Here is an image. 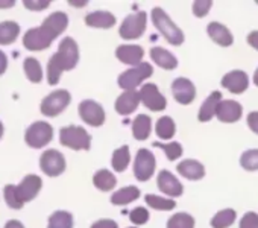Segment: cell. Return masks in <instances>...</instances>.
<instances>
[{
    "instance_id": "cell-22",
    "label": "cell",
    "mask_w": 258,
    "mask_h": 228,
    "mask_svg": "<svg viewBox=\"0 0 258 228\" xmlns=\"http://www.w3.org/2000/svg\"><path fill=\"white\" fill-rule=\"evenodd\" d=\"M222 100V93L214 90L211 91V94L204 100V103L201 105L199 108V112H198V121L205 124V122H210L214 116H216V108L219 105V102Z\"/></svg>"
},
{
    "instance_id": "cell-14",
    "label": "cell",
    "mask_w": 258,
    "mask_h": 228,
    "mask_svg": "<svg viewBox=\"0 0 258 228\" xmlns=\"http://www.w3.org/2000/svg\"><path fill=\"white\" fill-rule=\"evenodd\" d=\"M241 116H243V105L232 99H226V100L222 99L216 108V118L222 124H235L241 119Z\"/></svg>"
},
{
    "instance_id": "cell-20",
    "label": "cell",
    "mask_w": 258,
    "mask_h": 228,
    "mask_svg": "<svg viewBox=\"0 0 258 228\" xmlns=\"http://www.w3.org/2000/svg\"><path fill=\"white\" fill-rule=\"evenodd\" d=\"M207 32L208 37L220 47H229L234 43V35L231 34V31L219 22H211L207 26Z\"/></svg>"
},
{
    "instance_id": "cell-41",
    "label": "cell",
    "mask_w": 258,
    "mask_h": 228,
    "mask_svg": "<svg viewBox=\"0 0 258 228\" xmlns=\"http://www.w3.org/2000/svg\"><path fill=\"white\" fill-rule=\"evenodd\" d=\"M211 7H213L211 0H196V2H193V14L198 19H204L210 13Z\"/></svg>"
},
{
    "instance_id": "cell-37",
    "label": "cell",
    "mask_w": 258,
    "mask_h": 228,
    "mask_svg": "<svg viewBox=\"0 0 258 228\" xmlns=\"http://www.w3.org/2000/svg\"><path fill=\"white\" fill-rule=\"evenodd\" d=\"M154 148H160L164 151L166 157L169 161H176L178 158H181L184 149H182V145L178 143V142H169V143H161V142H154L152 143Z\"/></svg>"
},
{
    "instance_id": "cell-24",
    "label": "cell",
    "mask_w": 258,
    "mask_h": 228,
    "mask_svg": "<svg viewBox=\"0 0 258 228\" xmlns=\"http://www.w3.org/2000/svg\"><path fill=\"white\" fill-rule=\"evenodd\" d=\"M149 55H151L152 61L164 70H175L178 67V58L164 47L155 46L151 49Z\"/></svg>"
},
{
    "instance_id": "cell-8",
    "label": "cell",
    "mask_w": 258,
    "mask_h": 228,
    "mask_svg": "<svg viewBox=\"0 0 258 228\" xmlns=\"http://www.w3.org/2000/svg\"><path fill=\"white\" fill-rule=\"evenodd\" d=\"M56 40V37L46 29L43 25L38 28H32L29 29L25 37H23V46L25 49L31 50V52H41L50 47V44Z\"/></svg>"
},
{
    "instance_id": "cell-5",
    "label": "cell",
    "mask_w": 258,
    "mask_h": 228,
    "mask_svg": "<svg viewBox=\"0 0 258 228\" xmlns=\"http://www.w3.org/2000/svg\"><path fill=\"white\" fill-rule=\"evenodd\" d=\"M148 26V14L145 11H139L124 17L123 23L120 25L118 35L123 40H139L146 32Z\"/></svg>"
},
{
    "instance_id": "cell-45",
    "label": "cell",
    "mask_w": 258,
    "mask_h": 228,
    "mask_svg": "<svg viewBox=\"0 0 258 228\" xmlns=\"http://www.w3.org/2000/svg\"><path fill=\"white\" fill-rule=\"evenodd\" d=\"M90 228H118V223L114 219H99Z\"/></svg>"
},
{
    "instance_id": "cell-4",
    "label": "cell",
    "mask_w": 258,
    "mask_h": 228,
    "mask_svg": "<svg viewBox=\"0 0 258 228\" xmlns=\"http://www.w3.org/2000/svg\"><path fill=\"white\" fill-rule=\"evenodd\" d=\"M154 75V67L149 63H140L133 69H127L126 72L120 73L117 78V84L124 91H134L137 87L143 84V81L149 79Z\"/></svg>"
},
{
    "instance_id": "cell-51",
    "label": "cell",
    "mask_w": 258,
    "mask_h": 228,
    "mask_svg": "<svg viewBox=\"0 0 258 228\" xmlns=\"http://www.w3.org/2000/svg\"><path fill=\"white\" fill-rule=\"evenodd\" d=\"M252 81H253V84L258 87V67H256V70H255V73H253V78H252Z\"/></svg>"
},
{
    "instance_id": "cell-25",
    "label": "cell",
    "mask_w": 258,
    "mask_h": 228,
    "mask_svg": "<svg viewBox=\"0 0 258 228\" xmlns=\"http://www.w3.org/2000/svg\"><path fill=\"white\" fill-rule=\"evenodd\" d=\"M41 25L58 38L69 26V16L62 11H56V13H52L50 16H47Z\"/></svg>"
},
{
    "instance_id": "cell-43",
    "label": "cell",
    "mask_w": 258,
    "mask_h": 228,
    "mask_svg": "<svg viewBox=\"0 0 258 228\" xmlns=\"http://www.w3.org/2000/svg\"><path fill=\"white\" fill-rule=\"evenodd\" d=\"M23 5L29 11H44L50 7V0H25Z\"/></svg>"
},
{
    "instance_id": "cell-50",
    "label": "cell",
    "mask_w": 258,
    "mask_h": 228,
    "mask_svg": "<svg viewBox=\"0 0 258 228\" xmlns=\"http://www.w3.org/2000/svg\"><path fill=\"white\" fill-rule=\"evenodd\" d=\"M69 5H72V7H78V8H82V7L88 5V2H87V0H81V2H78V0H75V2H73V0H70Z\"/></svg>"
},
{
    "instance_id": "cell-33",
    "label": "cell",
    "mask_w": 258,
    "mask_h": 228,
    "mask_svg": "<svg viewBox=\"0 0 258 228\" xmlns=\"http://www.w3.org/2000/svg\"><path fill=\"white\" fill-rule=\"evenodd\" d=\"M235 219H237V213L234 208H223L211 217L210 225L213 228H229L235 222Z\"/></svg>"
},
{
    "instance_id": "cell-1",
    "label": "cell",
    "mask_w": 258,
    "mask_h": 228,
    "mask_svg": "<svg viewBox=\"0 0 258 228\" xmlns=\"http://www.w3.org/2000/svg\"><path fill=\"white\" fill-rule=\"evenodd\" d=\"M151 19H152V23L154 26L157 28V31L166 38V41L172 46H181L185 40L184 37V32L181 31V28H178L175 25V22L167 16V13L157 7L152 10L151 13Z\"/></svg>"
},
{
    "instance_id": "cell-13",
    "label": "cell",
    "mask_w": 258,
    "mask_h": 228,
    "mask_svg": "<svg viewBox=\"0 0 258 228\" xmlns=\"http://www.w3.org/2000/svg\"><path fill=\"white\" fill-rule=\"evenodd\" d=\"M139 93H140V102L146 108H149L151 111L158 112V111H164L166 109L167 99L164 97V94L160 91V88L155 84H152V82L145 84Z\"/></svg>"
},
{
    "instance_id": "cell-47",
    "label": "cell",
    "mask_w": 258,
    "mask_h": 228,
    "mask_svg": "<svg viewBox=\"0 0 258 228\" xmlns=\"http://www.w3.org/2000/svg\"><path fill=\"white\" fill-rule=\"evenodd\" d=\"M8 69V56L5 52L0 50V76H2Z\"/></svg>"
},
{
    "instance_id": "cell-26",
    "label": "cell",
    "mask_w": 258,
    "mask_h": 228,
    "mask_svg": "<svg viewBox=\"0 0 258 228\" xmlns=\"http://www.w3.org/2000/svg\"><path fill=\"white\" fill-rule=\"evenodd\" d=\"M142 196V192L136 186H126L120 190H115L111 195V204L112 205H127L134 201H137Z\"/></svg>"
},
{
    "instance_id": "cell-11",
    "label": "cell",
    "mask_w": 258,
    "mask_h": 228,
    "mask_svg": "<svg viewBox=\"0 0 258 228\" xmlns=\"http://www.w3.org/2000/svg\"><path fill=\"white\" fill-rule=\"evenodd\" d=\"M40 169L44 175L56 178L66 170V158L58 149H47L40 157Z\"/></svg>"
},
{
    "instance_id": "cell-49",
    "label": "cell",
    "mask_w": 258,
    "mask_h": 228,
    "mask_svg": "<svg viewBox=\"0 0 258 228\" xmlns=\"http://www.w3.org/2000/svg\"><path fill=\"white\" fill-rule=\"evenodd\" d=\"M16 5L14 0H2L0 2V10H7V8H13Z\"/></svg>"
},
{
    "instance_id": "cell-2",
    "label": "cell",
    "mask_w": 258,
    "mask_h": 228,
    "mask_svg": "<svg viewBox=\"0 0 258 228\" xmlns=\"http://www.w3.org/2000/svg\"><path fill=\"white\" fill-rule=\"evenodd\" d=\"M50 60L61 69V72L73 70L79 63V47L72 37L62 38L58 46V50L50 56Z\"/></svg>"
},
{
    "instance_id": "cell-40",
    "label": "cell",
    "mask_w": 258,
    "mask_h": 228,
    "mask_svg": "<svg viewBox=\"0 0 258 228\" xmlns=\"http://www.w3.org/2000/svg\"><path fill=\"white\" fill-rule=\"evenodd\" d=\"M4 196H5V201L8 204L10 208H14V210H20L23 208V205L19 202L17 196H16V186L14 184H7L5 189H4Z\"/></svg>"
},
{
    "instance_id": "cell-42",
    "label": "cell",
    "mask_w": 258,
    "mask_h": 228,
    "mask_svg": "<svg viewBox=\"0 0 258 228\" xmlns=\"http://www.w3.org/2000/svg\"><path fill=\"white\" fill-rule=\"evenodd\" d=\"M238 228H258V214L255 211H247L238 222Z\"/></svg>"
},
{
    "instance_id": "cell-48",
    "label": "cell",
    "mask_w": 258,
    "mask_h": 228,
    "mask_svg": "<svg viewBox=\"0 0 258 228\" xmlns=\"http://www.w3.org/2000/svg\"><path fill=\"white\" fill-rule=\"evenodd\" d=\"M5 228H25V225L17 219H11L5 223Z\"/></svg>"
},
{
    "instance_id": "cell-3",
    "label": "cell",
    "mask_w": 258,
    "mask_h": 228,
    "mask_svg": "<svg viewBox=\"0 0 258 228\" xmlns=\"http://www.w3.org/2000/svg\"><path fill=\"white\" fill-rule=\"evenodd\" d=\"M59 143L73 151H88L91 148V136L84 127L69 125L59 130Z\"/></svg>"
},
{
    "instance_id": "cell-16",
    "label": "cell",
    "mask_w": 258,
    "mask_h": 228,
    "mask_svg": "<svg viewBox=\"0 0 258 228\" xmlns=\"http://www.w3.org/2000/svg\"><path fill=\"white\" fill-rule=\"evenodd\" d=\"M220 85L232 94H241L249 88V76L243 70H231L223 75Z\"/></svg>"
},
{
    "instance_id": "cell-29",
    "label": "cell",
    "mask_w": 258,
    "mask_h": 228,
    "mask_svg": "<svg viewBox=\"0 0 258 228\" xmlns=\"http://www.w3.org/2000/svg\"><path fill=\"white\" fill-rule=\"evenodd\" d=\"M93 186L100 192H109L117 186V178L108 169H100L93 175Z\"/></svg>"
},
{
    "instance_id": "cell-32",
    "label": "cell",
    "mask_w": 258,
    "mask_h": 228,
    "mask_svg": "<svg viewBox=\"0 0 258 228\" xmlns=\"http://www.w3.org/2000/svg\"><path fill=\"white\" fill-rule=\"evenodd\" d=\"M73 214L67 210H56L47 219V228H73Z\"/></svg>"
},
{
    "instance_id": "cell-31",
    "label": "cell",
    "mask_w": 258,
    "mask_h": 228,
    "mask_svg": "<svg viewBox=\"0 0 258 228\" xmlns=\"http://www.w3.org/2000/svg\"><path fill=\"white\" fill-rule=\"evenodd\" d=\"M155 133L161 140H172L176 134V124L170 116H163L155 124Z\"/></svg>"
},
{
    "instance_id": "cell-34",
    "label": "cell",
    "mask_w": 258,
    "mask_h": 228,
    "mask_svg": "<svg viewBox=\"0 0 258 228\" xmlns=\"http://www.w3.org/2000/svg\"><path fill=\"white\" fill-rule=\"evenodd\" d=\"M23 70L26 78L32 82V84H40L43 81V69L38 60L29 56L23 61Z\"/></svg>"
},
{
    "instance_id": "cell-46",
    "label": "cell",
    "mask_w": 258,
    "mask_h": 228,
    "mask_svg": "<svg viewBox=\"0 0 258 228\" xmlns=\"http://www.w3.org/2000/svg\"><path fill=\"white\" fill-rule=\"evenodd\" d=\"M246 41L250 47H253L255 50H258V31H252L247 34L246 37Z\"/></svg>"
},
{
    "instance_id": "cell-12",
    "label": "cell",
    "mask_w": 258,
    "mask_h": 228,
    "mask_svg": "<svg viewBox=\"0 0 258 228\" xmlns=\"http://www.w3.org/2000/svg\"><path fill=\"white\" fill-rule=\"evenodd\" d=\"M41 187H43V180L35 174H29L16 186V196L19 202L25 205L26 202H31L38 196Z\"/></svg>"
},
{
    "instance_id": "cell-7",
    "label": "cell",
    "mask_w": 258,
    "mask_h": 228,
    "mask_svg": "<svg viewBox=\"0 0 258 228\" xmlns=\"http://www.w3.org/2000/svg\"><path fill=\"white\" fill-rule=\"evenodd\" d=\"M72 96L67 90H55L47 94L40 105L41 114L46 118H56L70 105Z\"/></svg>"
},
{
    "instance_id": "cell-36",
    "label": "cell",
    "mask_w": 258,
    "mask_h": 228,
    "mask_svg": "<svg viewBox=\"0 0 258 228\" xmlns=\"http://www.w3.org/2000/svg\"><path fill=\"white\" fill-rule=\"evenodd\" d=\"M195 225H196L195 217H193L190 213L181 211V213L173 214V216L167 220L166 228H195Z\"/></svg>"
},
{
    "instance_id": "cell-10",
    "label": "cell",
    "mask_w": 258,
    "mask_h": 228,
    "mask_svg": "<svg viewBox=\"0 0 258 228\" xmlns=\"http://www.w3.org/2000/svg\"><path fill=\"white\" fill-rule=\"evenodd\" d=\"M79 116L81 119L90 125V127H94V128H99L105 124V119H106V114H105V109L103 106L93 100V99H85L79 103Z\"/></svg>"
},
{
    "instance_id": "cell-35",
    "label": "cell",
    "mask_w": 258,
    "mask_h": 228,
    "mask_svg": "<svg viewBox=\"0 0 258 228\" xmlns=\"http://www.w3.org/2000/svg\"><path fill=\"white\" fill-rule=\"evenodd\" d=\"M146 204L154 208V210H160V211H170L176 207V202L172 198H164V196H158V195H146L145 196Z\"/></svg>"
},
{
    "instance_id": "cell-18",
    "label": "cell",
    "mask_w": 258,
    "mask_h": 228,
    "mask_svg": "<svg viewBox=\"0 0 258 228\" xmlns=\"http://www.w3.org/2000/svg\"><path fill=\"white\" fill-rule=\"evenodd\" d=\"M115 56L120 63L134 67L143 63L142 60L145 56V49L137 44H121L115 49Z\"/></svg>"
},
{
    "instance_id": "cell-28",
    "label": "cell",
    "mask_w": 258,
    "mask_h": 228,
    "mask_svg": "<svg viewBox=\"0 0 258 228\" xmlns=\"http://www.w3.org/2000/svg\"><path fill=\"white\" fill-rule=\"evenodd\" d=\"M20 35V25L14 20H7L0 23V44L10 46Z\"/></svg>"
},
{
    "instance_id": "cell-17",
    "label": "cell",
    "mask_w": 258,
    "mask_h": 228,
    "mask_svg": "<svg viewBox=\"0 0 258 228\" xmlns=\"http://www.w3.org/2000/svg\"><path fill=\"white\" fill-rule=\"evenodd\" d=\"M157 186H158V189L164 195L170 196L172 199L173 198H179L184 193V186L181 184V181L170 170H161L158 174V177H157Z\"/></svg>"
},
{
    "instance_id": "cell-39",
    "label": "cell",
    "mask_w": 258,
    "mask_h": 228,
    "mask_svg": "<svg viewBox=\"0 0 258 228\" xmlns=\"http://www.w3.org/2000/svg\"><path fill=\"white\" fill-rule=\"evenodd\" d=\"M151 214L148 211V208L145 207H136L131 213H129V220H131L134 225H145L149 220Z\"/></svg>"
},
{
    "instance_id": "cell-15",
    "label": "cell",
    "mask_w": 258,
    "mask_h": 228,
    "mask_svg": "<svg viewBox=\"0 0 258 228\" xmlns=\"http://www.w3.org/2000/svg\"><path fill=\"white\" fill-rule=\"evenodd\" d=\"M172 93L178 103L181 105H190L196 99V87L195 84L184 76L176 78L172 82Z\"/></svg>"
},
{
    "instance_id": "cell-52",
    "label": "cell",
    "mask_w": 258,
    "mask_h": 228,
    "mask_svg": "<svg viewBox=\"0 0 258 228\" xmlns=\"http://www.w3.org/2000/svg\"><path fill=\"white\" fill-rule=\"evenodd\" d=\"M4 131H5V128H4L2 121H0V140H2V137H4Z\"/></svg>"
},
{
    "instance_id": "cell-23",
    "label": "cell",
    "mask_w": 258,
    "mask_h": 228,
    "mask_svg": "<svg viewBox=\"0 0 258 228\" xmlns=\"http://www.w3.org/2000/svg\"><path fill=\"white\" fill-rule=\"evenodd\" d=\"M85 25L90 28H97V29H109L115 25V16L111 14L109 11H93L85 16L84 19Z\"/></svg>"
},
{
    "instance_id": "cell-9",
    "label": "cell",
    "mask_w": 258,
    "mask_h": 228,
    "mask_svg": "<svg viewBox=\"0 0 258 228\" xmlns=\"http://www.w3.org/2000/svg\"><path fill=\"white\" fill-rule=\"evenodd\" d=\"M157 169V160L152 151L142 148L137 151L136 161H134V175L140 183L149 181Z\"/></svg>"
},
{
    "instance_id": "cell-44",
    "label": "cell",
    "mask_w": 258,
    "mask_h": 228,
    "mask_svg": "<svg viewBox=\"0 0 258 228\" xmlns=\"http://www.w3.org/2000/svg\"><path fill=\"white\" fill-rule=\"evenodd\" d=\"M246 122H247L249 130L258 136V111H250V112L247 114Z\"/></svg>"
},
{
    "instance_id": "cell-21",
    "label": "cell",
    "mask_w": 258,
    "mask_h": 228,
    "mask_svg": "<svg viewBox=\"0 0 258 228\" xmlns=\"http://www.w3.org/2000/svg\"><path fill=\"white\" fill-rule=\"evenodd\" d=\"M176 170L181 177L190 180V181H199L205 177V166L193 158H187L184 161H181L176 166Z\"/></svg>"
},
{
    "instance_id": "cell-19",
    "label": "cell",
    "mask_w": 258,
    "mask_h": 228,
    "mask_svg": "<svg viewBox=\"0 0 258 228\" xmlns=\"http://www.w3.org/2000/svg\"><path fill=\"white\" fill-rule=\"evenodd\" d=\"M139 105H140V93L137 90H134V91L121 93L115 99L114 108L120 116H129V114H133L139 108Z\"/></svg>"
},
{
    "instance_id": "cell-38",
    "label": "cell",
    "mask_w": 258,
    "mask_h": 228,
    "mask_svg": "<svg viewBox=\"0 0 258 228\" xmlns=\"http://www.w3.org/2000/svg\"><path fill=\"white\" fill-rule=\"evenodd\" d=\"M240 166L247 172L258 170V149H247L240 157Z\"/></svg>"
},
{
    "instance_id": "cell-6",
    "label": "cell",
    "mask_w": 258,
    "mask_h": 228,
    "mask_svg": "<svg viewBox=\"0 0 258 228\" xmlns=\"http://www.w3.org/2000/svg\"><path fill=\"white\" fill-rule=\"evenodd\" d=\"M53 139V128L44 121L34 122L25 133V142L32 149H41L47 146Z\"/></svg>"
},
{
    "instance_id": "cell-53",
    "label": "cell",
    "mask_w": 258,
    "mask_h": 228,
    "mask_svg": "<svg viewBox=\"0 0 258 228\" xmlns=\"http://www.w3.org/2000/svg\"><path fill=\"white\" fill-rule=\"evenodd\" d=\"M127 228H139V226H127Z\"/></svg>"
},
{
    "instance_id": "cell-27",
    "label": "cell",
    "mask_w": 258,
    "mask_h": 228,
    "mask_svg": "<svg viewBox=\"0 0 258 228\" xmlns=\"http://www.w3.org/2000/svg\"><path fill=\"white\" fill-rule=\"evenodd\" d=\"M152 133V119L148 114H139L133 121V136L139 142H145L149 139Z\"/></svg>"
},
{
    "instance_id": "cell-30",
    "label": "cell",
    "mask_w": 258,
    "mask_h": 228,
    "mask_svg": "<svg viewBox=\"0 0 258 228\" xmlns=\"http://www.w3.org/2000/svg\"><path fill=\"white\" fill-rule=\"evenodd\" d=\"M129 163H131V152H129L127 145H123L112 152L111 166L115 172H124L127 169Z\"/></svg>"
}]
</instances>
